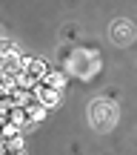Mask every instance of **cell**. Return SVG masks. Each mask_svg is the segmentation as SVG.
Here are the masks:
<instances>
[{
    "label": "cell",
    "mask_w": 137,
    "mask_h": 155,
    "mask_svg": "<svg viewBox=\"0 0 137 155\" xmlns=\"http://www.w3.org/2000/svg\"><path fill=\"white\" fill-rule=\"evenodd\" d=\"M69 72L83 78V81H92L100 72V52L97 49H77L69 55Z\"/></svg>",
    "instance_id": "cell-1"
},
{
    "label": "cell",
    "mask_w": 137,
    "mask_h": 155,
    "mask_svg": "<svg viewBox=\"0 0 137 155\" xmlns=\"http://www.w3.org/2000/svg\"><path fill=\"white\" fill-rule=\"evenodd\" d=\"M117 118H120V109H117V104L109 101V98H97L89 106V121H92V127L97 129V132H109L117 124Z\"/></svg>",
    "instance_id": "cell-2"
},
{
    "label": "cell",
    "mask_w": 137,
    "mask_h": 155,
    "mask_svg": "<svg viewBox=\"0 0 137 155\" xmlns=\"http://www.w3.org/2000/svg\"><path fill=\"white\" fill-rule=\"evenodd\" d=\"M109 35H111V40L117 46H132L134 43V23L132 20H114Z\"/></svg>",
    "instance_id": "cell-3"
},
{
    "label": "cell",
    "mask_w": 137,
    "mask_h": 155,
    "mask_svg": "<svg viewBox=\"0 0 137 155\" xmlns=\"http://www.w3.org/2000/svg\"><path fill=\"white\" fill-rule=\"evenodd\" d=\"M34 101H37L40 106H46V109H51V106L60 104V92L46 86V83H37V86H34Z\"/></svg>",
    "instance_id": "cell-4"
},
{
    "label": "cell",
    "mask_w": 137,
    "mask_h": 155,
    "mask_svg": "<svg viewBox=\"0 0 137 155\" xmlns=\"http://www.w3.org/2000/svg\"><path fill=\"white\" fill-rule=\"evenodd\" d=\"M23 72L40 81V78L49 72V63H46V61H40V58H23Z\"/></svg>",
    "instance_id": "cell-5"
},
{
    "label": "cell",
    "mask_w": 137,
    "mask_h": 155,
    "mask_svg": "<svg viewBox=\"0 0 137 155\" xmlns=\"http://www.w3.org/2000/svg\"><path fill=\"white\" fill-rule=\"evenodd\" d=\"M66 72H60V69H49V72H46L43 78H40V83H46V86H51V89H57V92H60L63 86H66Z\"/></svg>",
    "instance_id": "cell-6"
},
{
    "label": "cell",
    "mask_w": 137,
    "mask_h": 155,
    "mask_svg": "<svg viewBox=\"0 0 137 155\" xmlns=\"http://www.w3.org/2000/svg\"><path fill=\"white\" fill-rule=\"evenodd\" d=\"M23 112H26L29 124H40V121L46 118V112H49V109H46V106H40L37 101H29V104L23 106Z\"/></svg>",
    "instance_id": "cell-7"
},
{
    "label": "cell",
    "mask_w": 137,
    "mask_h": 155,
    "mask_svg": "<svg viewBox=\"0 0 137 155\" xmlns=\"http://www.w3.org/2000/svg\"><path fill=\"white\" fill-rule=\"evenodd\" d=\"M9 98H11V104H14V106H26L29 104V101H34V92H32V89H11V92H9Z\"/></svg>",
    "instance_id": "cell-8"
},
{
    "label": "cell",
    "mask_w": 137,
    "mask_h": 155,
    "mask_svg": "<svg viewBox=\"0 0 137 155\" xmlns=\"http://www.w3.org/2000/svg\"><path fill=\"white\" fill-rule=\"evenodd\" d=\"M37 78H32V75H26V72H17L14 75V86L17 89H32V92H34V86H37Z\"/></svg>",
    "instance_id": "cell-9"
},
{
    "label": "cell",
    "mask_w": 137,
    "mask_h": 155,
    "mask_svg": "<svg viewBox=\"0 0 137 155\" xmlns=\"http://www.w3.org/2000/svg\"><path fill=\"white\" fill-rule=\"evenodd\" d=\"M6 155H26V150H14V152H6Z\"/></svg>",
    "instance_id": "cell-10"
}]
</instances>
